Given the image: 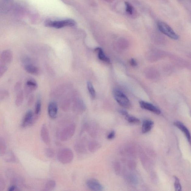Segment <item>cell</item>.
I'll list each match as a JSON object with an SVG mask.
<instances>
[{"mask_svg":"<svg viewBox=\"0 0 191 191\" xmlns=\"http://www.w3.org/2000/svg\"><path fill=\"white\" fill-rule=\"evenodd\" d=\"M34 120V114L31 110H28L23 118L21 126L23 128H26L32 126L35 123Z\"/></svg>","mask_w":191,"mask_h":191,"instance_id":"6","label":"cell"},{"mask_svg":"<svg viewBox=\"0 0 191 191\" xmlns=\"http://www.w3.org/2000/svg\"><path fill=\"white\" fill-rule=\"evenodd\" d=\"M137 164L135 161L131 160L128 162V168L131 170H134L136 168Z\"/></svg>","mask_w":191,"mask_h":191,"instance_id":"33","label":"cell"},{"mask_svg":"<svg viewBox=\"0 0 191 191\" xmlns=\"http://www.w3.org/2000/svg\"><path fill=\"white\" fill-rule=\"evenodd\" d=\"M38 85L36 81L33 79H30L26 82L25 86V91L26 95H29L30 94L37 89Z\"/></svg>","mask_w":191,"mask_h":191,"instance_id":"12","label":"cell"},{"mask_svg":"<svg viewBox=\"0 0 191 191\" xmlns=\"http://www.w3.org/2000/svg\"><path fill=\"white\" fill-rule=\"evenodd\" d=\"M56 186L55 181L53 179H50L46 182L44 187V190L49 191L53 190L55 188Z\"/></svg>","mask_w":191,"mask_h":191,"instance_id":"23","label":"cell"},{"mask_svg":"<svg viewBox=\"0 0 191 191\" xmlns=\"http://www.w3.org/2000/svg\"><path fill=\"white\" fill-rule=\"evenodd\" d=\"M125 118L128 123H132V124H138L140 123V120L139 119L136 117L130 116L129 114L125 116Z\"/></svg>","mask_w":191,"mask_h":191,"instance_id":"25","label":"cell"},{"mask_svg":"<svg viewBox=\"0 0 191 191\" xmlns=\"http://www.w3.org/2000/svg\"><path fill=\"white\" fill-rule=\"evenodd\" d=\"M47 112L49 116L52 119L57 117L58 112V106L55 101H51L49 103L47 107Z\"/></svg>","mask_w":191,"mask_h":191,"instance_id":"10","label":"cell"},{"mask_svg":"<svg viewBox=\"0 0 191 191\" xmlns=\"http://www.w3.org/2000/svg\"><path fill=\"white\" fill-rule=\"evenodd\" d=\"M115 136H116V132H115V131L113 130L112 131L108 134L107 139L109 140L113 139L115 138Z\"/></svg>","mask_w":191,"mask_h":191,"instance_id":"39","label":"cell"},{"mask_svg":"<svg viewBox=\"0 0 191 191\" xmlns=\"http://www.w3.org/2000/svg\"><path fill=\"white\" fill-rule=\"evenodd\" d=\"M40 137L43 141L46 144L49 145L50 143V134L49 130L46 124L42 125L40 130Z\"/></svg>","mask_w":191,"mask_h":191,"instance_id":"9","label":"cell"},{"mask_svg":"<svg viewBox=\"0 0 191 191\" xmlns=\"http://www.w3.org/2000/svg\"><path fill=\"white\" fill-rule=\"evenodd\" d=\"M24 68L26 72L32 75H39L41 73L40 69L32 64H26L24 65Z\"/></svg>","mask_w":191,"mask_h":191,"instance_id":"14","label":"cell"},{"mask_svg":"<svg viewBox=\"0 0 191 191\" xmlns=\"http://www.w3.org/2000/svg\"><path fill=\"white\" fill-rule=\"evenodd\" d=\"M41 108H42V103H41L40 99L39 98L36 101L35 104L34 114L36 116H39L40 113Z\"/></svg>","mask_w":191,"mask_h":191,"instance_id":"26","label":"cell"},{"mask_svg":"<svg viewBox=\"0 0 191 191\" xmlns=\"http://www.w3.org/2000/svg\"><path fill=\"white\" fill-rule=\"evenodd\" d=\"M95 51L98 53V58L102 61L109 64L110 61L109 59L105 55L102 49L100 47H97L95 49Z\"/></svg>","mask_w":191,"mask_h":191,"instance_id":"17","label":"cell"},{"mask_svg":"<svg viewBox=\"0 0 191 191\" xmlns=\"http://www.w3.org/2000/svg\"><path fill=\"white\" fill-rule=\"evenodd\" d=\"M115 99L117 103L123 108H129L131 103L127 97L120 90L116 89L113 92Z\"/></svg>","mask_w":191,"mask_h":191,"instance_id":"4","label":"cell"},{"mask_svg":"<svg viewBox=\"0 0 191 191\" xmlns=\"http://www.w3.org/2000/svg\"><path fill=\"white\" fill-rule=\"evenodd\" d=\"M5 187V183L4 179L2 177L0 178V191L4 190Z\"/></svg>","mask_w":191,"mask_h":191,"instance_id":"36","label":"cell"},{"mask_svg":"<svg viewBox=\"0 0 191 191\" xmlns=\"http://www.w3.org/2000/svg\"><path fill=\"white\" fill-rule=\"evenodd\" d=\"M9 96V93L6 90H3L2 91H1V93H0V99L1 100H4L5 99Z\"/></svg>","mask_w":191,"mask_h":191,"instance_id":"35","label":"cell"},{"mask_svg":"<svg viewBox=\"0 0 191 191\" xmlns=\"http://www.w3.org/2000/svg\"><path fill=\"white\" fill-rule=\"evenodd\" d=\"M33 96H32L30 98L28 103V105H29V106H30L31 105H32L33 102Z\"/></svg>","mask_w":191,"mask_h":191,"instance_id":"42","label":"cell"},{"mask_svg":"<svg viewBox=\"0 0 191 191\" xmlns=\"http://www.w3.org/2000/svg\"><path fill=\"white\" fill-rule=\"evenodd\" d=\"M130 64L133 67H136L137 65V62L134 59H131L130 61Z\"/></svg>","mask_w":191,"mask_h":191,"instance_id":"40","label":"cell"},{"mask_svg":"<svg viewBox=\"0 0 191 191\" xmlns=\"http://www.w3.org/2000/svg\"><path fill=\"white\" fill-rule=\"evenodd\" d=\"M158 29L161 33L174 40H178L179 36L174 32L172 28L164 22H159L158 24Z\"/></svg>","mask_w":191,"mask_h":191,"instance_id":"3","label":"cell"},{"mask_svg":"<svg viewBox=\"0 0 191 191\" xmlns=\"http://www.w3.org/2000/svg\"><path fill=\"white\" fill-rule=\"evenodd\" d=\"M6 144L5 140L1 137L0 139V155L4 156L6 152Z\"/></svg>","mask_w":191,"mask_h":191,"instance_id":"24","label":"cell"},{"mask_svg":"<svg viewBox=\"0 0 191 191\" xmlns=\"http://www.w3.org/2000/svg\"><path fill=\"white\" fill-rule=\"evenodd\" d=\"M75 24V21L71 19H64L62 20L47 21L45 25L47 27L61 29L67 26L72 27Z\"/></svg>","mask_w":191,"mask_h":191,"instance_id":"2","label":"cell"},{"mask_svg":"<svg viewBox=\"0 0 191 191\" xmlns=\"http://www.w3.org/2000/svg\"><path fill=\"white\" fill-rule=\"evenodd\" d=\"M76 126L75 123H72L66 127L61 132L60 139L61 141H68L73 136L75 133Z\"/></svg>","mask_w":191,"mask_h":191,"instance_id":"5","label":"cell"},{"mask_svg":"<svg viewBox=\"0 0 191 191\" xmlns=\"http://www.w3.org/2000/svg\"><path fill=\"white\" fill-rule=\"evenodd\" d=\"M44 154L49 159L53 158L55 156V151L51 148H46L44 151Z\"/></svg>","mask_w":191,"mask_h":191,"instance_id":"27","label":"cell"},{"mask_svg":"<svg viewBox=\"0 0 191 191\" xmlns=\"http://www.w3.org/2000/svg\"><path fill=\"white\" fill-rule=\"evenodd\" d=\"M119 113H120V114H121V115H122L123 116H126L128 114L127 112L125 111V110H120L119 111Z\"/></svg>","mask_w":191,"mask_h":191,"instance_id":"41","label":"cell"},{"mask_svg":"<svg viewBox=\"0 0 191 191\" xmlns=\"http://www.w3.org/2000/svg\"><path fill=\"white\" fill-rule=\"evenodd\" d=\"M87 86H88V90L90 95H91L92 98H95L96 96V93L95 89L91 82H88V84H87Z\"/></svg>","mask_w":191,"mask_h":191,"instance_id":"28","label":"cell"},{"mask_svg":"<svg viewBox=\"0 0 191 191\" xmlns=\"http://www.w3.org/2000/svg\"><path fill=\"white\" fill-rule=\"evenodd\" d=\"M99 143L96 141H91L89 143L88 149L91 152H95L101 148Z\"/></svg>","mask_w":191,"mask_h":191,"instance_id":"19","label":"cell"},{"mask_svg":"<svg viewBox=\"0 0 191 191\" xmlns=\"http://www.w3.org/2000/svg\"><path fill=\"white\" fill-rule=\"evenodd\" d=\"M8 67L7 65L1 64L0 65V77L1 78L5 73L7 71Z\"/></svg>","mask_w":191,"mask_h":191,"instance_id":"32","label":"cell"},{"mask_svg":"<svg viewBox=\"0 0 191 191\" xmlns=\"http://www.w3.org/2000/svg\"><path fill=\"white\" fill-rule=\"evenodd\" d=\"M124 151V153L127 154L130 156L134 157L136 156V148L134 146L131 145H128L125 148Z\"/></svg>","mask_w":191,"mask_h":191,"instance_id":"22","label":"cell"},{"mask_svg":"<svg viewBox=\"0 0 191 191\" xmlns=\"http://www.w3.org/2000/svg\"><path fill=\"white\" fill-rule=\"evenodd\" d=\"M105 1L107 2L108 3H112L113 2V1H115V0H104Z\"/></svg>","mask_w":191,"mask_h":191,"instance_id":"43","label":"cell"},{"mask_svg":"<svg viewBox=\"0 0 191 191\" xmlns=\"http://www.w3.org/2000/svg\"><path fill=\"white\" fill-rule=\"evenodd\" d=\"M12 59L13 54L11 50L8 49L3 51L2 52L0 57L1 64L7 65V64H9L12 62Z\"/></svg>","mask_w":191,"mask_h":191,"instance_id":"8","label":"cell"},{"mask_svg":"<svg viewBox=\"0 0 191 191\" xmlns=\"http://www.w3.org/2000/svg\"><path fill=\"white\" fill-rule=\"evenodd\" d=\"M174 126L177 127L184 133L186 137L189 144L191 145V136L190 131L182 123L179 121L175 122L174 123Z\"/></svg>","mask_w":191,"mask_h":191,"instance_id":"13","label":"cell"},{"mask_svg":"<svg viewBox=\"0 0 191 191\" xmlns=\"http://www.w3.org/2000/svg\"><path fill=\"white\" fill-rule=\"evenodd\" d=\"M86 186L90 190L96 191H101L103 190V187L99 182L96 179H90L86 182Z\"/></svg>","mask_w":191,"mask_h":191,"instance_id":"7","label":"cell"},{"mask_svg":"<svg viewBox=\"0 0 191 191\" xmlns=\"http://www.w3.org/2000/svg\"><path fill=\"white\" fill-rule=\"evenodd\" d=\"M113 168L116 175H120L121 172V165L120 163L118 161L115 162L113 164Z\"/></svg>","mask_w":191,"mask_h":191,"instance_id":"29","label":"cell"},{"mask_svg":"<svg viewBox=\"0 0 191 191\" xmlns=\"http://www.w3.org/2000/svg\"><path fill=\"white\" fill-rule=\"evenodd\" d=\"M74 148L77 152L79 154H85L86 152V149L85 146L83 143L77 142L74 146Z\"/></svg>","mask_w":191,"mask_h":191,"instance_id":"20","label":"cell"},{"mask_svg":"<svg viewBox=\"0 0 191 191\" xmlns=\"http://www.w3.org/2000/svg\"><path fill=\"white\" fill-rule=\"evenodd\" d=\"M125 5H126V12L128 14L132 15L133 14L134 9L132 5L128 2H125Z\"/></svg>","mask_w":191,"mask_h":191,"instance_id":"30","label":"cell"},{"mask_svg":"<svg viewBox=\"0 0 191 191\" xmlns=\"http://www.w3.org/2000/svg\"></svg>","mask_w":191,"mask_h":191,"instance_id":"44","label":"cell"},{"mask_svg":"<svg viewBox=\"0 0 191 191\" xmlns=\"http://www.w3.org/2000/svg\"><path fill=\"white\" fill-rule=\"evenodd\" d=\"M24 98V92L23 90H20L18 92L16 100V105L17 106H19L22 104Z\"/></svg>","mask_w":191,"mask_h":191,"instance_id":"21","label":"cell"},{"mask_svg":"<svg viewBox=\"0 0 191 191\" xmlns=\"http://www.w3.org/2000/svg\"><path fill=\"white\" fill-rule=\"evenodd\" d=\"M70 106V102L68 100H67V101L64 102V103L62 104L61 106L62 109L64 111H67L68 110Z\"/></svg>","mask_w":191,"mask_h":191,"instance_id":"34","label":"cell"},{"mask_svg":"<svg viewBox=\"0 0 191 191\" xmlns=\"http://www.w3.org/2000/svg\"><path fill=\"white\" fill-rule=\"evenodd\" d=\"M21 87V83L20 82H18L16 83V85H15L14 87V89L15 91H16V92H18L19 91H20V89Z\"/></svg>","mask_w":191,"mask_h":191,"instance_id":"37","label":"cell"},{"mask_svg":"<svg viewBox=\"0 0 191 191\" xmlns=\"http://www.w3.org/2000/svg\"><path fill=\"white\" fill-rule=\"evenodd\" d=\"M174 178H175V182H174V186L175 190L177 191L182 190V187L179 182V179L176 177H174Z\"/></svg>","mask_w":191,"mask_h":191,"instance_id":"31","label":"cell"},{"mask_svg":"<svg viewBox=\"0 0 191 191\" xmlns=\"http://www.w3.org/2000/svg\"><path fill=\"white\" fill-rule=\"evenodd\" d=\"M74 158L73 151L68 148H64L61 150L57 155V159L59 162L64 164L71 162Z\"/></svg>","mask_w":191,"mask_h":191,"instance_id":"1","label":"cell"},{"mask_svg":"<svg viewBox=\"0 0 191 191\" xmlns=\"http://www.w3.org/2000/svg\"><path fill=\"white\" fill-rule=\"evenodd\" d=\"M139 104L141 108L152 112L155 114L159 115L161 113L160 110L152 104L143 101H140Z\"/></svg>","mask_w":191,"mask_h":191,"instance_id":"11","label":"cell"},{"mask_svg":"<svg viewBox=\"0 0 191 191\" xmlns=\"http://www.w3.org/2000/svg\"><path fill=\"white\" fill-rule=\"evenodd\" d=\"M124 179L126 182L129 184L136 185L138 184V181L136 175L133 174L127 173L124 175Z\"/></svg>","mask_w":191,"mask_h":191,"instance_id":"16","label":"cell"},{"mask_svg":"<svg viewBox=\"0 0 191 191\" xmlns=\"http://www.w3.org/2000/svg\"><path fill=\"white\" fill-rule=\"evenodd\" d=\"M154 122L150 120H145L143 121L141 131L143 134L149 132L154 126Z\"/></svg>","mask_w":191,"mask_h":191,"instance_id":"15","label":"cell"},{"mask_svg":"<svg viewBox=\"0 0 191 191\" xmlns=\"http://www.w3.org/2000/svg\"><path fill=\"white\" fill-rule=\"evenodd\" d=\"M4 160L6 162L9 163L15 162L16 161V156L12 151H8L2 156Z\"/></svg>","mask_w":191,"mask_h":191,"instance_id":"18","label":"cell"},{"mask_svg":"<svg viewBox=\"0 0 191 191\" xmlns=\"http://www.w3.org/2000/svg\"><path fill=\"white\" fill-rule=\"evenodd\" d=\"M8 191H17L20 190H19V189L18 188L17 186L16 185H14V184H12L11 186H10L9 188H8Z\"/></svg>","mask_w":191,"mask_h":191,"instance_id":"38","label":"cell"}]
</instances>
